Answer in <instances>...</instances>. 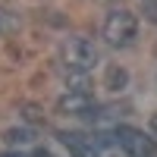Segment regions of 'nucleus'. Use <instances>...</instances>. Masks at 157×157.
I'll return each mask as SVG.
<instances>
[{
    "mask_svg": "<svg viewBox=\"0 0 157 157\" xmlns=\"http://www.w3.org/2000/svg\"><path fill=\"white\" fill-rule=\"evenodd\" d=\"M101 38H104L110 47H116V50L132 47L135 38H138V16H135L132 10H126V6H113L107 16H104Z\"/></svg>",
    "mask_w": 157,
    "mask_h": 157,
    "instance_id": "nucleus-1",
    "label": "nucleus"
},
{
    "mask_svg": "<svg viewBox=\"0 0 157 157\" xmlns=\"http://www.w3.org/2000/svg\"><path fill=\"white\" fill-rule=\"evenodd\" d=\"M60 63H63L72 75H88V72L101 63V54H98L94 41L75 35V38H66V41L60 44Z\"/></svg>",
    "mask_w": 157,
    "mask_h": 157,
    "instance_id": "nucleus-2",
    "label": "nucleus"
},
{
    "mask_svg": "<svg viewBox=\"0 0 157 157\" xmlns=\"http://www.w3.org/2000/svg\"><path fill=\"white\" fill-rule=\"evenodd\" d=\"M113 138L120 145V151L129 154V157H157V141L135 126H116Z\"/></svg>",
    "mask_w": 157,
    "mask_h": 157,
    "instance_id": "nucleus-3",
    "label": "nucleus"
},
{
    "mask_svg": "<svg viewBox=\"0 0 157 157\" xmlns=\"http://www.w3.org/2000/svg\"><path fill=\"white\" fill-rule=\"evenodd\" d=\"M57 110L66 113V116H94L98 101H94V94H88L85 88H72V91H66V94H60Z\"/></svg>",
    "mask_w": 157,
    "mask_h": 157,
    "instance_id": "nucleus-4",
    "label": "nucleus"
},
{
    "mask_svg": "<svg viewBox=\"0 0 157 157\" xmlns=\"http://www.w3.org/2000/svg\"><path fill=\"white\" fill-rule=\"evenodd\" d=\"M60 141H63V148H66L72 157H101L94 138H88L82 132H60Z\"/></svg>",
    "mask_w": 157,
    "mask_h": 157,
    "instance_id": "nucleus-5",
    "label": "nucleus"
},
{
    "mask_svg": "<svg viewBox=\"0 0 157 157\" xmlns=\"http://www.w3.org/2000/svg\"><path fill=\"white\" fill-rule=\"evenodd\" d=\"M22 29V19H19V13H13L10 6H0V35H16Z\"/></svg>",
    "mask_w": 157,
    "mask_h": 157,
    "instance_id": "nucleus-6",
    "label": "nucleus"
},
{
    "mask_svg": "<svg viewBox=\"0 0 157 157\" xmlns=\"http://www.w3.org/2000/svg\"><path fill=\"white\" fill-rule=\"evenodd\" d=\"M6 141H10V145H29L32 132H29V129H13V132H6Z\"/></svg>",
    "mask_w": 157,
    "mask_h": 157,
    "instance_id": "nucleus-7",
    "label": "nucleus"
},
{
    "mask_svg": "<svg viewBox=\"0 0 157 157\" xmlns=\"http://www.w3.org/2000/svg\"><path fill=\"white\" fill-rule=\"evenodd\" d=\"M141 3H145V16L151 22H157V0H141Z\"/></svg>",
    "mask_w": 157,
    "mask_h": 157,
    "instance_id": "nucleus-8",
    "label": "nucleus"
},
{
    "mask_svg": "<svg viewBox=\"0 0 157 157\" xmlns=\"http://www.w3.org/2000/svg\"><path fill=\"white\" fill-rule=\"evenodd\" d=\"M148 126H151V132L157 135V113H151V120H148Z\"/></svg>",
    "mask_w": 157,
    "mask_h": 157,
    "instance_id": "nucleus-9",
    "label": "nucleus"
},
{
    "mask_svg": "<svg viewBox=\"0 0 157 157\" xmlns=\"http://www.w3.org/2000/svg\"><path fill=\"white\" fill-rule=\"evenodd\" d=\"M0 157H25V154H19V151H3Z\"/></svg>",
    "mask_w": 157,
    "mask_h": 157,
    "instance_id": "nucleus-10",
    "label": "nucleus"
},
{
    "mask_svg": "<svg viewBox=\"0 0 157 157\" xmlns=\"http://www.w3.org/2000/svg\"><path fill=\"white\" fill-rule=\"evenodd\" d=\"M38 157H54V154H50V151H38Z\"/></svg>",
    "mask_w": 157,
    "mask_h": 157,
    "instance_id": "nucleus-11",
    "label": "nucleus"
}]
</instances>
